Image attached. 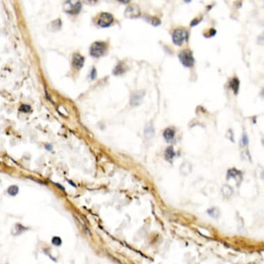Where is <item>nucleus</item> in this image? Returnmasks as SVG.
<instances>
[{
  "mask_svg": "<svg viewBox=\"0 0 264 264\" xmlns=\"http://www.w3.org/2000/svg\"><path fill=\"white\" fill-rule=\"evenodd\" d=\"M208 214L210 216H211L213 218H218L219 216V210H218L217 208H211L210 210H208Z\"/></svg>",
  "mask_w": 264,
  "mask_h": 264,
  "instance_id": "15",
  "label": "nucleus"
},
{
  "mask_svg": "<svg viewBox=\"0 0 264 264\" xmlns=\"http://www.w3.org/2000/svg\"><path fill=\"white\" fill-rule=\"evenodd\" d=\"M7 192L11 197H15L19 192V188L17 185H10L8 188Z\"/></svg>",
  "mask_w": 264,
  "mask_h": 264,
  "instance_id": "12",
  "label": "nucleus"
},
{
  "mask_svg": "<svg viewBox=\"0 0 264 264\" xmlns=\"http://www.w3.org/2000/svg\"><path fill=\"white\" fill-rule=\"evenodd\" d=\"M51 242H52L53 245H54L56 246H60V245H61V244H62V239H60V237H53Z\"/></svg>",
  "mask_w": 264,
  "mask_h": 264,
  "instance_id": "16",
  "label": "nucleus"
},
{
  "mask_svg": "<svg viewBox=\"0 0 264 264\" xmlns=\"http://www.w3.org/2000/svg\"><path fill=\"white\" fill-rule=\"evenodd\" d=\"M239 176H241L240 171H237L235 169H230L228 172V179H230V178L235 179V178H238Z\"/></svg>",
  "mask_w": 264,
  "mask_h": 264,
  "instance_id": "14",
  "label": "nucleus"
},
{
  "mask_svg": "<svg viewBox=\"0 0 264 264\" xmlns=\"http://www.w3.org/2000/svg\"><path fill=\"white\" fill-rule=\"evenodd\" d=\"M22 111H25V112H27L28 110H29V109H30V107L29 106H27V105H24V106L22 107Z\"/></svg>",
  "mask_w": 264,
  "mask_h": 264,
  "instance_id": "22",
  "label": "nucleus"
},
{
  "mask_svg": "<svg viewBox=\"0 0 264 264\" xmlns=\"http://www.w3.org/2000/svg\"><path fill=\"white\" fill-rule=\"evenodd\" d=\"M125 14H126L127 17H131V18L137 17L138 16H139L140 15L139 8H138V6H136V5L129 6V7L126 9Z\"/></svg>",
  "mask_w": 264,
  "mask_h": 264,
  "instance_id": "7",
  "label": "nucleus"
},
{
  "mask_svg": "<svg viewBox=\"0 0 264 264\" xmlns=\"http://www.w3.org/2000/svg\"><path fill=\"white\" fill-rule=\"evenodd\" d=\"M180 62L184 67L191 68L194 64V58L193 57L192 52L190 50H183L179 55Z\"/></svg>",
  "mask_w": 264,
  "mask_h": 264,
  "instance_id": "1",
  "label": "nucleus"
},
{
  "mask_svg": "<svg viewBox=\"0 0 264 264\" xmlns=\"http://www.w3.org/2000/svg\"><path fill=\"white\" fill-rule=\"evenodd\" d=\"M64 9L70 14H77L81 9V4L80 1H68L64 5Z\"/></svg>",
  "mask_w": 264,
  "mask_h": 264,
  "instance_id": "4",
  "label": "nucleus"
},
{
  "mask_svg": "<svg viewBox=\"0 0 264 264\" xmlns=\"http://www.w3.org/2000/svg\"><path fill=\"white\" fill-rule=\"evenodd\" d=\"M199 22H200V20H199V19H194V20L192 22V23H191L190 26H195L196 25H197V24H199Z\"/></svg>",
  "mask_w": 264,
  "mask_h": 264,
  "instance_id": "20",
  "label": "nucleus"
},
{
  "mask_svg": "<svg viewBox=\"0 0 264 264\" xmlns=\"http://www.w3.org/2000/svg\"><path fill=\"white\" fill-rule=\"evenodd\" d=\"M175 136V131L171 128H168L165 130L163 136L168 142H170L174 139Z\"/></svg>",
  "mask_w": 264,
  "mask_h": 264,
  "instance_id": "9",
  "label": "nucleus"
},
{
  "mask_svg": "<svg viewBox=\"0 0 264 264\" xmlns=\"http://www.w3.org/2000/svg\"><path fill=\"white\" fill-rule=\"evenodd\" d=\"M85 62V59L82 56H80V54L76 53L73 55V60L72 64L73 66L75 68H76L77 69H80L83 67Z\"/></svg>",
  "mask_w": 264,
  "mask_h": 264,
  "instance_id": "6",
  "label": "nucleus"
},
{
  "mask_svg": "<svg viewBox=\"0 0 264 264\" xmlns=\"http://www.w3.org/2000/svg\"><path fill=\"white\" fill-rule=\"evenodd\" d=\"M188 38V33L185 30L182 28H178L174 31L172 34V40L174 44L180 46L184 41H187Z\"/></svg>",
  "mask_w": 264,
  "mask_h": 264,
  "instance_id": "3",
  "label": "nucleus"
},
{
  "mask_svg": "<svg viewBox=\"0 0 264 264\" xmlns=\"http://www.w3.org/2000/svg\"><path fill=\"white\" fill-rule=\"evenodd\" d=\"M174 156H175V152H174V151L173 147H169L165 151V158L168 160H171L173 159Z\"/></svg>",
  "mask_w": 264,
  "mask_h": 264,
  "instance_id": "11",
  "label": "nucleus"
},
{
  "mask_svg": "<svg viewBox=\"0 0 264 264\" xmlns=\"http://www.w3.org/2000/svg\"><path fill=\"white\" fill-rule=\"evenodd\" d=\"M123 72H125V69L121 65H118V67L116 68V69L114 70L113 73L115 75H120L122 74Z\"/></svg>",
  "mask_w": 264,
  "mask_h": 264,
  "instance_id": "17",
  "label": "nucleus"
},
{
  "mask_svg": "<svg viewBox=\"0 0 264 264\" xmlns=\"http://www.w3.org/2000/svg\"><path fill=\"white\" fill-rule=\"evenodd\" d=\"M107 50V45L105 42H96L91 45L90 48V53L93 57L99 58L105 53Z\"/></svg>",
  "mask_w": 264,
  "mask_h": 264,
  "instance_id": "2",
  "label": "nucleus"
},
{
  "mask_svg": "<svg viewBox=\"0 0 264 264\" xmlns=\"http://www.w3.org/2000/svg\"><path fill=\"white\" fill-rule=\"evenodd\" d=\"M28 230V228L25 227L23 225H22L20 223H16L15 224L14 226H13L12 230H11V234L13 236L16 237V236H19L24 233V232Z\"/></svg>",
  "mask_w": 264,
  "mask_h": 264,
  "instance_id": "8",
  "label": "nucleus"
},
{
  "mask_svg": "<svg viewBox=\"0 0 264 264\" xmlns=\"http://www.w3.org/2000/svg\"><path fill=\"white\" fill-rule=\"evenodd\" d=\"M222 192L224 197H229L233 194V190L229 185H224L222 188Z\"/></svg>",
  "mask_w": 264,
  "mask_h": 264,
  "instance_id": "13",
  "label": "nucleus"
},
{
  "mask_svg": "<svg viewBox=\"0 0 264 264\" xmlns=\"http://www.w3.org/2000/svg\"><path fill=\"white\" fill-rule=\"evenodd\" d=\"M142 98V95H139V94H136V95L134 96L133 98H132V100H133V102L134 103V102L136 101V105H138L139 103V100H141Z\"/></svg>",
  "mask_w": 264,
  "mask_h": 264,
  "instance_id": "18",
  "label": "nucleus"
},
{
  "mask_svg": "<svg viewBox=\"0 0 264 264\" xmlns=\"http://www.w3.org/2000/svg\"><path fill=\"white\" fill-rule=\"evenodd\" d=\"M243 145H247L248 143V137L246 135H244L243 136Z\"/></svg>",
  "mask_w": 264,
  "mask_h": 264,
  "instance_id": "21",
  "label": "nucleus"
},
{
  "mask_svg": "<svg viewBox=\"0 0 264 264\" xmlns=\"http://www.w3.org/2000/svg\"><path fill=\"white\" fill-rule=\"evenodd\" d=\"M217 33V30L214 29V28H211V29L209 30V34L205 36V37H213Z\"/></svg>",
  "mask_w": 264,
  "mask_h": 264,
  "instance_id": "19",
  "label": "nucleus"
},
{
  "mask_svg": "<svg viewBox=\"0 0 264 264\" xmlns=\"http://www.w3.org/2000/svg\"><path fill=\"white\" fill-rule=\"evenodd\" d=\"M113 17L109 13H101L98 20V24L101 27H108L113 22Z\"/></svg>",
  "mask_w": 264,
  "mask_h": 264,
  "instance_id": "5",
  "label": "nucleus"
},
{
  "mask_svg": "<svg viewBox=\"0 0 264 264\" xmlns=\"http://www.w3.org/2000/svg\"><path fill=\"white\" fill-rule=\"evenodd\" d=\"M230 87L232 88V89L234 91V94L238 93L239 92V80L238 78H233L230 82Z\"/></svg>",
  "mask_w": 264,
  "mask_h": 264,
  "instance_id": "10",
  "label": "nucleus"
}]
</instances>
